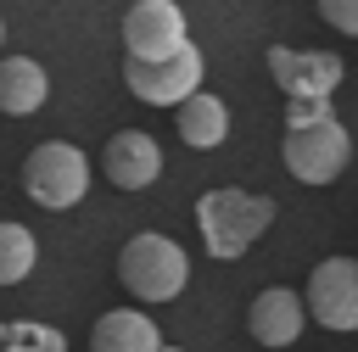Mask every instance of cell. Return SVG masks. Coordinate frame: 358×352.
<instances>
[{
    "mask_svg": "<svg viewBox=\"0 0 358 352\" xmlns=\"http://www.w3.org/2000/svg\"><path fill=\"white\" fill-rule=\"evenodd\" d=\"M0 39H6V22H0Z\"/></svg>",
    "mask_w": 358,
    "mask_h": 352,
    "instance_id": "cell-19",
    "label": "cell"
},
{
    "mask_svg": "<svg viewBox=\"0 0 358 352\" xmlns=\"http://www.w3.org/2000/svg\"><path fill=\"white\" fill-rule=\"evenodd\" d=\"M302 302H308L313 324H324L336 335L358 330V257H324V263H313Z\"/></svg>",
    "mask_w": 358,
    "mask_h": 352,
    "instance_id": "cell-7",
    "label": "cell"
},
{
    "mask_svg": "<svg viewBox=\"0 0 358 352\" xmlns=\"http://www.w3.org/2000/svg\"><path fill=\"white\" fill-rule=\"evenodd\" d=\"M162 352H185V346H162Z\"/></svg>",
    "mask_w": 358,
    "mask_h": 352,
    "instance_id": "cell-18",
    "label": "cell"
},
{
    "mask_svg": "<svg viewBox=\"0 0 358 352\" xmlns=\"http://www.w3.org/2000/svg\"><path fill=\"white\" fill-rule=\"evenodd\" d=\"M291 179L302 184H336L352 162V140L330 101H285V145H280Z\"/></svg>",
    "mask_w": 358,
    "mask_h": 352,
    "instance_id": "cell-1",
    "label": "cell"
},
{
    "mask_svg": "<svg viewBox=\"0 0 358 352\" xmlns=\"http://www.w3.org/2000/svg\"><path fill=\"white\" fill-rule=\"evenodd\" d=\"M302 324H308V302H302V291H291V285H268V291H257L252 307H246V330H252L257 346H291V341L302 335Z\"/></svg>",
    "mask_w": 358,
    "mask_h": 352,
    "instance_id": "cell-10",
    "label": "cell"
},
{
    "mask_svg": "<svg viewBox=\"0 0 358 352\" xmlns=\"http://www.w3.org/2000/svg\"><path fill=\"white\" fill-rule=\"evenodd\" d=\"M162 346H168L162 330L145 313H134V307H112L90 330V352H162Z\"/></svg>",
    "mask_w": 358,
    "mask_h": 352,
    "instance_id": "cell-11",
    "label": "cell"
},
{
    "mask_svg": "<svg viewBox=\"0 0 358 352\" xmlns=\"http://www.w3.org/2000/svg\"><path fill=\"white\" fill-rule=\"evenodd\" d=\"M341 56L336 50H291V45H268V78L280 84L285 101H330L341 84Z\"/></svg>",
    "mask_w": 358,
    "mask_h": 352,
    "instance_id": "cell-8",
    "label": "cell"
},
{
    "mask_svg": "<svg viewBox=\"0 0 358 352\" xmlns=\"http://www.w3.org/2000/svg\"><path fill=\"white\" fill-rule=\"evenodd\" d=\"M117 285L134 296V302H173L185 285H190V257L179 240L145 229L134 235L123 251H117Z\"/></svg>",
    "mask_w": 358,
    "mask_h": 352,
    "instance_id": "cell-3",
    "label": "cell"
},
{
    "mask_svg": "<svg viewBox=\"0 0 358 352\" xmlns=\"http://www.w3.org/2000/svg\"><path fill=\"white\" fill-rule=\"evenodd\" d=\"M0 352H39V346H0Z\"/></svg>",
    "mask_w": 358,
    "mask_h": 352,
    "instance_id": "cell-17",
    "label": "cell"
},
{
    "mask_svg": "<svg viewBox=\"0 0 358 352\" xmlns=\"http://www.w3.org/2000/svg\"><path fill=\"white\" fill-rule=\"evenodd\" d=\"M201 73H207V61H201V50L196 45H185L179 56H168V61H134V56H123V84H129V95H140L145 106H185L196 89H201Z\"/></svg>",
    "mask_w": 358,
    "mask_h": 352,
    "instance_id": "cell-5",
    "label": "cell"
},
{
    "mask_svg": "<svg viewBox=\"0 0 358 352\" xmlns=\"http://www.w3.org/2000/svg\"><path fill=\"white\" fill-rule=\"evenodd\" d=\"M22 190H28V201L45 207V212L78 207L84 190H90V162H84V151L67 145V140L34 145V151L22 156Z\"/></svg>",
    "mask_w": 358,
    "mask_h": 352,
    "instance_id": "cell-4",
    "label": "cell"
},
{
    "mask_svg": "<svg viewBox=\"0 0 358 352\" xmlns=\"http://www.w3.org/2000/svg\"><path fill=\"white\" fill-rule=\"evenodd\" d=\"M50 95V73L34 56H0V112L6 117H34Z\"/></svg>",
    "mask_w": 358,
    "mask_h": 352,
    "instance_id": "cell-12",
    "label": "cell"
},
{
    "mask_svg": "<svg viewBox=\"0 0 358 352\" xmlns=\"http://www.w3.org/2000/svg\"><path fill=\"white\" fill-rule=\"evenodd\" d=\"M319 17H324L336 34H352V39H358V0H319Z\"/></svg>",
    "mask_w": 358,
    "mask_h": 352,
    "instance_id": "cell-16",
    "label": "cell"
},
{
    "mask_svg": "<svg viewBox=\"0 0 358 352\" xmlns=\"http://www.w3.org/2000/svg\"><path fill=\"white\" fill-rule=\"evenodd\" d=\"M196 223H201L207 251H213L218 263H235V257H241V251L274 223V201L224 184V190H207V196L196 201Z\"/></svg>",
    "mask_w": 358,
    "mask_h": 352,
    "instance_id": "cell-2",
    "label": "cell"
},
{
    "mask_svg": "<svg viewBox=\"0 0 358 352\" xmlns=\"http://www.w3.org/2000/svg\"><path fill=\"white\" fill-rule=\"evenodd\" d=\"M190 45V22L173 0H134L123 11V50L134 61H168Z\"/></svg>",
    "mask_w": 358,
    "mask_h": 352,
    "instance_id": "cell-6",
    "label": "cell"
},
{
    "mask_svg": "<svg viewBox=\"0 0 358 352\" xmlns=\"http://www.w3.org/2000/svg\"><path fill=\"white\" fill-rule=\"evenodd\" d=\"M101 173L117 190H151L157 173H162V145L145 129H117L106 140V151H101Z\"/></svg>",
    "mask_w": 358,
    "mask_h": 352,
    "instance_id": "cell-9",
    "label": "cell"
},
{
    "mask_svg": "<svg viewBox=\"0 0 358 352\" xmlns=\"http://www.w3.org/2000/svg\"><path fill=\"white\" fill-rule=\"evenodd\" d=\"M34 263H39V240H34V229L0 218V285H22V279L34 274Z\"/></svg>",
    "mask_w": 358,
    "mask_h": 352,
    "instance_id": "cell-14",
    "label": "cell"
},
{
    "mask_svg": "<svg viewBox=\"0 0 358 352\" xmlns=\"http://www.w3.org/2000/svg\"><path fill=\"white\" fill-rule=\"evenodd\" d=\"M179 140H185V145H196V151L224 145V140H229V106H224L218 95L196 89V95L179 106Z\"/></svg>",
    "mask_w": 358,
    "mask_h": 352,
    "instance_id": "cell-13",
    "label": "cell"
},
{
    "mask_svg": "<svg viewBox=\"0 0 358 352\" xmlns=\"http://www.w3.org/2000/svg\"><path fill=\"white\" fill-rule=\"evenodd\" d=\"M0 346H39V352H67V335L62 330H45L34 318L22 324H0Z\"/></svg>",
    "mask_w": 358,
    "mask_h": 352,
    "instance_id": "cell-15",
    "label": "cell"
}]
</instances>
